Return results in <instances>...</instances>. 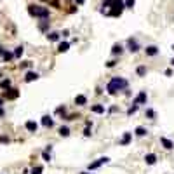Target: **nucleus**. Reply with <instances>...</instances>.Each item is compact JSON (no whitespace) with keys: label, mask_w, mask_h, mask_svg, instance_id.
<instances>
[{"label":"nucleus","mask_w":174,"mask_h":174,"mask_svg":"<svg viewBox=\"0 0 174 174\" xmlns=\"http://www.w3.org/2000/svg\"><path fill=\"white\" fill-rule=\"evenodd\" d=\"M127 85H129V82L125 80V78H122V77H113V78L108 82L106 91H108L110 96H115V94L120 93V91H125Z\"/></svg>","instance_id":"1"},{"label":"nucleus","mask_w":174,"mask_h":174,"mask_svg":"<svg viewBox=\"0 0 174 174\" xmlns=\"http://www.w3.org/2000/svg\"><path fill=\"white\" fill-rule=\"evenodd\" d=\"M28 14L32 17H38V19H49L51 11L44 6H37V4H30L28 6Z\"/></svg>","instance_id":"2"},{"label":"nucleus","mask_w":174,"mask_h":174,"mask_svg":"<svg viewBox=\"0 0 174 174\" xmlns=\"http://www.w3.org/2000/svg\"><path fill=\"white\" fill-rule=\"evenodd\" d=\"M2 98L7 99V101H11V99H17V98H19V91H17V89H14V87H9V89H6V91H4Z\"/></svg>","instance_id":"3"},{"label":"nucleus","mask_w":174,"mask_h":174,"mask_svg":"<svg viewBox=\"0 0 174 174\" xmlns=\"http://www.w3.org/2000/svg\"><path fill=\"white\" fill-rule=\"evenodd\" d=\"M108 162H110V158H108V157H99V158H96L94 162L89 164V171H94V169L101 167L103 164H108Z\"/></svg>","instance_id":"4"},{"label":"nucleus","mask_w":174,"mask_h":174,"mask_svg":"<svg viewBox=\"0 0 174 174\" xmlns=\"http://www.w3.org/2000/svg\"><path fill=\"white\" fill-rule=\"evenodd\" d=\"M127 49L130 51V52H138V51L141 49L139 47V42H138V38H127Z\"/></svg>","instance_id":"5"},{"label":"nucleus","mask_w":174,"mask_h":174,"mask_svg":"<svg viewBox=\"0 0 174 174\" xmlns=\"http://www.w3.org/2000/svg\"><path fill=\"white\" fill-rule=\"evenodd\" d=\"M146 99H148V96H146V91H141V93H139V94L136 96V98H134V101H132V103L139 106V104H146Z\"/></svg>","instance_id":"6"},{"label":"nucleus","mask_w":174,"mask_h":174,"mask_svg":"<svg viewBox=\"0 0 174 174\" xmlns=\"http://www.w3.org/2000/svg\"><path fill=\"white\" fill-rule=\"evenodd\" d=\"M49 19H40V23H38V30L44 33H49Z\"/></svg>","instance_id":"7"},{"label":"nucleus","mask_w":174,"mask_h":174,"mask_svg":"<svg viewBox=\"0 0 174 174\" xmlns=\"http://www.w3.org/2000/svg\"><path fill=\"white\" fill-rule=\"evenodd\" d=\"M130 139H132V132H124V136L120 139V146H127L130 143Z\"/></svg>","instance_id":"8"},{"label":"nucleus","mask_w":174,"mask_h":174,"mask_svg":"<svg viewBox=\"0 0 174 174\" xmlns=\"http://www.w3.org/2000/svg\"><path fill=\"white\" fill-rule=\"evenodd\" d=\"M145 52H146V56L153 58V56H157V54H158V47H157V45H148L146 49H145Z\"/></svg>","instance_id":"9"},{"label":"nucleus","mask_w":174,"mask_h":174,"mask_svg":"<svg viewBox=\"0 0 174 174\" xmlns=\"http://www.w3.org/2000/svg\"><path fill=\"white\" fill-rule=\"evenodd\" d=\"M160 145H162L165 150H172L174 148V143L171 141V139H167V138H160Z\"/></svg>","instance_id":"10"},{"label":"nucleus","mask_w":174,"mask_h":174,"mask_svg":"<svg viewBox=\"0 0 174 174\" xmlns=\"http://www.w3.org/2000/svg\"><path fill=\"white\" fill-rule=\"evenodd\" d=\"M25 127H26V130H30V132H37L38 124L37 122H33V120H28L26 124H25Z\"/></svg>","instance_id":"11"},{"label":"nucleus","mask_w":174,"mask_h":174,"mask_svg":"<svg viewBox=\"0 0 174 174\" xmlns=\"http://www.w3.org/2000/svg\"><path fill=\"white\" fill-rule=\"evenodd\" d=\"M42 125H44V127H49V129H51V127L54 125V120L51 119L49 115H44V117H42Z\"/></svg>","instance_id":"12"},{"label":"nucleus","mask_w":174,"mask_h":174,"mask_svg":"<svg viewBox=\"0 0 174 174\" xmlns=\"http://www.w3.org/2000/svg\"><path fill=\"white\" fill-rule=\"evenodd\" d=\"M38 78V73L37 71H28L26 75H25V82H28V84H30V82H33V80H37Z\"/></svg>","instance_id":"13"},{"label":"nucleus","mask_w":174,"mask_h":174,"mask_svg":"<svg viewBox=\"0 0 174 174\" xmlns=\"http://www.w3.org/2000/svg\"><path fill=\"white\" fill-rule=\"evenodd\" d=\"M61 38V33H58V32H49L47 33V40L49 42H58Z\"/></svg>","instance_id":"14"},{"label":"nucleus","mask_w":174,"mask_h":174,"mask_svg":"<svg viewBox=\"0 0 174 174\" xmlns=\"http://www.w3.org/2000/svg\"><path fill=\"white\" fill-rule=\"evenodd\" d=\"M145 162H146L148 165H153V164L157 162V155H155V153H148L146 157H145Z\"/></svg>","instance_id":"15"},{"label":"nucleus","mask_w":174,"mask_h":174,"mask_svg":"<svg viewBox=\"0 0 174 174\" xmlns=\"http://www.w3.org/2000/svg\"><path fill=\"white\" fill-rule=\"evenodd\" d=\"M85 103H87V98L84 96V94H78V96L75 98V104H77V106H84Z\"/></svg>","instance_id":"16"},{"label":"nucleus","mask_w":174,"mask_h":174,"mask_svg":"<svg viewBox=\"0 0 174 174\" xmlns=\"http://www.w3.org/2000/svg\"><path fill=\"white\" fill-rule=\"evenodd\" d=\"M23 52H25V47H23V45H17L16 49H14V59H19L23 56Z\"/></svg>","instance_id":"17"},{"label":"nucleus","mask_w":174,"mask_h":174,"mask_svg":"<svg viewBox=\"0 0 174 174\" xmlns=\"http://www.w3.org/2000/svg\"><path fill=\"white\" fill-rule=\"evenodd\" d=\"M68 49H70V42H61L58 45V52H66Z\"/></svg>","instance_id":"18"},{"label":"nucleus","mask_w":174,"mask_h":174,"mask_svg":"<svg viewBox=\"0 0 174 174\" xmlns=\"http://www.w3.org/2000/svg\"><path fill=\"white\" fill-rule=\"evenodd\" d=\"M91 110H93L94 113H99V115L104 113V106L103 104H94V106H91Z\"/></svg>","instance_id":"19"},{"label":"nucleus","mask_w":174,"mask_h":174,"mask_svg":"<svg viewBox=\"0 0 174 174\" xmlns=\"http://www.w3.org/2000/svg\"><path fill=\"white\" fill-rule=\"evenodd\" d=\"M2 58L6 59V63H9V61L14 59V52H9V51H4V54H2Z\"/></svg>","instance_id":"20"},{"label":"nucleus","mask_w":174,"mask_h":174,"mask_svg":"<svg viewBox=\"0 0 174 174\" xmlns=\"http://www.w3.org/2000/svg\"><path fill=\"white\" fill-rule=\"evenodd\" d=\"M59 134H61L63 138L70 136V127H66V125H61V127H59Z\"/></svg>","instance_id":"21"},{"label":"nucleus","mask_w":174,"mask_h":174,"mask_svg":"<svg viewBox=\"0 0 174 174\" xmlns=\"http://www.w3.org/2000/svg\"><path fill=\"white\" fill-rule=\"evenodd\" d=\"M124 51V47L120 45V44H113V47H112V54H120Z\"/></svg>","instance_id":"22"},{"label":"nucleus","mask_w":174,"mask_h":174,"mask_svg":"<svg viewBox=\"0 0 174 174\" xmlns=\"http://www.w3.org/2000/svg\"><path fill=\"white\" fill-rule=\"evenodd\" d=\"M134 134H136L138 138H143V136H145V134H146V129H145V127H141V125H139V127H136V130H134Z\"/></svg>","instance_id":"23"},{"label":"nucleus","mask_w":174,"mask_h":174,"mask_svg":"<svg viewBox=\"0 0 174 174\" xmlns=\"http://www.w3.org/2000/svg\"><path fill=\"white\" fill-rule=\"evenodd\" d=\"M11 85H12L11 78H4V80H0V87H2V89H9Z\"/></svg>","instance_id":"24"},{"label":"nucleus","mask_w":174,"mask_h":174,"mask_svg":"<svg viewBox=\"0 0 174 174\" xmlns=\"http://www.w3.org/2000/svg\"><path fill=\"white\" fill-rule=\"evenodd\" d=\"M136 73H138V75H139V77H145V75H146V66H138V68H136Z\"/></svg>","instance_id":"25"},{"label":"nucleus","mask_w":174,"mask_h":174,"mask_svg":"<svg viewBox=\"0 0 174 174\" xmlns=\"http://www.w3.org/2000/svg\"><path fill=\"white\" fill-rule=\"evenodd\" d=\"M124 4H125V9H132L136 6V0H124Z\"/></svg>","instance_id":"26"},{"label":"nucleus","mask_w":174,"mask_h":174,"mask_svg":"<svg viewBox=\"0 0 174 174\" xmlns=\"http://www.w3.org/2000/svg\"><path fill=\"white\" fill-rule=\"evenodd\" d=\"M138 108H139V106L132 103V106H129V110H127V115H134V113L138 112Z\"/></svg>","instance_id":"27"},{"label":"nucleus","mask_w":174,"mask_h":174,"mask_svg":"<svg viewBox=\"0 0 174 174\" xmlns=\"http://www.w3.org/2000/svg\"><path fill=\"white\" fill-rule=\"evenodd\" d=\"M42 158L45 160V162H51V152H47V150H44V152H42Z\"/></svg>","instance_id":"28"},{"label":"nucleus","mask_w":174,"mask_h":174,"mask_svg":"<svg viewBox=\"0 0 174 174\" xmlns=\"http://www.w3.org/2000/svg\"><path fill=\"white\" fill-rule=\"evenodd\" d=\"M42 172H44V167H42V165H37V167L32 169V174H42Z\"/></svg>","instance_id":"29"},{"label":"nucleus","mask_w":174,"mask_h":174,"mask_svg":"<svg viewBox=\"0 0 174 174\" xmlns=\"http://www.w3.org/2000/svg\"><path fill=\"white\" fill-rule=\"evenodd\" d=\"M145 115H146L148 119H155V112H153L152 108H146V112H145Z\"/></svg>","instance_id":"30"},{"label":"nucleus","mask_w":174,"mask_h":174,"mask_svg":"<svg viewBox=\"0 0 174 174\" xmlns=\"http://www.w3.org/2000/svg\"><path fill=\"white\" fill-rule=\"evenodd\" d=\"M9 143H11V139L7 136H0V145H9Z\"/></svg>","instance_id":"31"},{"label":"nucleus","mask_w":174,"mask_h":174,"mask_svg":"<svg viewBox=\"0 0 174 174\" xmlns=\"http://www.w3.org/2000/svg\"><path fill=\"white\" fill-rule=\"evenodd\" d=\"M32 66V61H23V63H19V68H30Z\"/></svg>","instance_id":"32"},{"label":"nucleus","mask_w":174,"mask_h":174,"mask_svg":"<svg viewBox=\"0 0 174 174\" xmlns=\"http://www.w3.org/2000/svg\"><path fill=\"white\" fill-rule=\"evenodd\" d=\"M56 113H58V115H61V113L65 115V113H66V108H65V106H59V108L56 110Z\"/></svg>","instance_id":"33"},{"label":"nucleus","mask_w":174,"mask_h":174,"mask_svg":"<svg viewBox=\"0 0 174 174\" xmlns=\"http://www.w3.org/2000/svg\"><path fill=\"white\" fill-rule=\"evenodd\" d=\"M115 65H117V61H108V63H106V66H108V68H113Z\"/></svg>","instance_id":"34"},{"label":"nucleus","mask_w":174,"mask_h":174,"mask_svg":"<svg viewBox=\"0 0 174 174\" xmlns=\"http://www.w3.org/2000/svg\"><path fill=\"white\" fill-rule=\"evenodd\" d=\"M75 4H77V6H84V4H85V0H75Z\"/></svg>","instance_id":"35"},{"label":"nucleus","mask_w":174,"mask_h":174,"mask_svg":"<svg viewBox=\"0 0 174 174\" xmlns=\"http://www.w3.org/2000/svg\"><path fill=\"white\" fill-rule=\"evenodd\" d=\"M84 136H91V129H89V127H87V129L84 130Z\"/></svg>","instance_id":"36"},{"label":"nucleus","mask_w":174,"mask_h":174,"mask_svg":"<svg viewBox=\"0 0 174 174\" xmlns=\"http://www.w3.org/2000/svg\"><path fill=\"white\" fill-rule=\"evenodd\" d=\"M4 103H6V99H4V98H0V108H4Z\"/></svg>","instance_id":"37"},{"label":"nucleus","mask_w":174,"mask_h":174,"mask_svg":"<svg viewBox=\"0 0 174 174\" xmlns=\"http://www.w3.org/2000/svg\"><path fill=\"white\" fill-rule=\"evenodd\" d=\"M4 115H6V110H4V108H0V119H2Z\"/></svg>","instance_id":"38"},{"label":"nucleus","mask_w":174,"mask_h":174,"mask_svg":"<svg viewBox=\"0 0 174 174\" xmlns=\"http://www.w3.org/2000/svg\"><path fill=\"white\" fill-rule=\"evenodd\" d=\"M4 54V47H2V45H0V56Z\"/></svg>","instance_id":"39"},{"label":"nucleus","mask_w":174,"mask_h":174,"mask_svg":"<svg viewBox=\"0 0 174 174\" xmlns=\"http://www.w3.org/2000/svg\"><path fill=\"white\" fill-rule=\"evenodd\" d=\"M171 65H172V66H174V58H172V61H171Z\"/></svg>","instance_id":"40"},{"label":"nucleus","mask_w":174,"mask_h":174,"mask_svg":"<svg viewBox=\"0 0 174 174\" xmlns=\"http://www.w3.org/2000/svg\"><path fill=\"white\" fill-rule=\"evenodd\" d=\"M0 78H2V70H0Z\"/></svg>","instance_id":"41"},{"label":"nucleus","mask_w":174,"mask_h":174,"mask_svg":"<svg viewBox=\"0 0 174 174\" xmlns=\"http://www.w3.org/2000/svg\"><path fill=\"white\" fill-rule=\"evenodd\" d=\"M80 174H89V172H80Z\"/></svg>","instance_id":"42"},{"label":"nucleus","mask_w":174,"mask_h":174,"mask_svg":"<svg viewBox=\"0 0 174 174\" xmlns=\"http://www.w3.org/2000/svg\"><path fill=\"white\" fill-rule=\"evenodd\" d=\"M42 2H47V0H42Z\"/></svg>","instance_id":"43"}]
</instances>
